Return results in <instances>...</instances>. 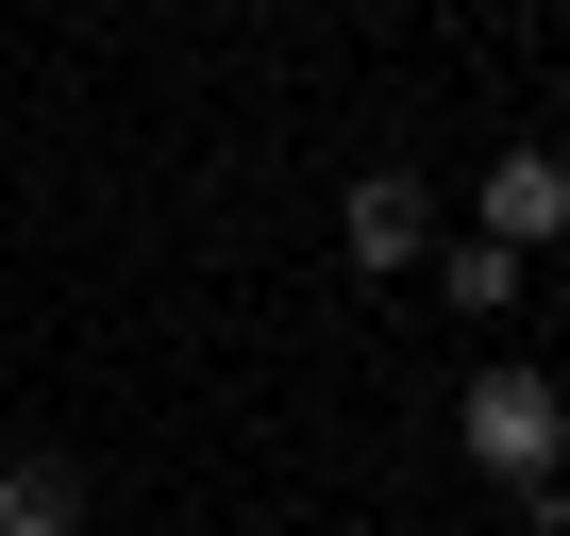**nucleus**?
<instances>
[{
    "instance_id": "nucleus-1",
    "label": "nucleus",
    "mask_w": 570,
    "mask_h": 536,
    "mask_svg": "<svg viewBox=\"0 0 570 536\" xmlns=\"http://www.w3.org/2000/svg\"><path fill=\"white\" fill-rule=\"evenodd\" d=\"M453 453H470L487 486L570 469V386H553V369H520V353H487V369H470V403H453Z\"/></svg>"
},
{
    "instance_id": "nucleus-2",
    "label": "nucleus",
    "mask_w": 570,
    "mask_h": 536,
    "mask_svg": "<svg viewBox=\"0 0 570 536\" xmlns=\"http://www.w3.org/2000/svg\"><path fill=\"white\" fill-rule=\"evenodd\" d=\"M336 251H353V268H436V201H420V168H353Z\"/></svg>"
},
{
    "instance_id": "nucleus-3",
    "label": "nucleus",
    "mask_w": 570,
    "mask_h": 536,
    "mask_svg": "<svg viewBox=\"0 0 570 536\" xmlns=\"http://www.w3.org/2000/svg\"><path fill=\"white\" fill-rule=\"evenodd\" d=\"M470 235L537 268V251L570 235V151H487V218H470Z\"/></svg>"
},
{
    "instance_id": "nucleus-4",
    "label": "nucleus",
    "mask_w": 570,
    "mask_h": 536,
    "mask_svg": "<svg viewBox=\"0 0 570 536\" xmlns=\"http://www.w3.org/2000/svg\"><path fill=\"white\" fill-rule=\"evenodd\" d=\"M0 536H85V469L68 453H0Z\"/></svg>"
},
{
    "instance_id": "nucleus-5",
    "label": "nucleus",
    "mask_w": 570,
    "mask_h": 536,
    "mask_svg": "<svg viewBox=\"0 0 570 536\" xmlns=\"http://www.w3.org/2000/svg\"><path fill=\"white\" fill-rule=\"evenodd\" d=\"M520 286H537V268H520V251H487V235H453V251H436V302H453L470 336H487V319H503Z\"/></svg>"
}]
</instances>
